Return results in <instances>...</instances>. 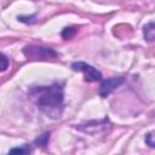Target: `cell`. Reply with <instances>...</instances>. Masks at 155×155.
Returning a JSON list of instances; mask_svg holds the SVG:
<instances>
[{"mask_svg":"<svg viewBox=\"0 0 155 155\" xmlns=\"http://www.w3.org/2000/svg\"><path fill=\"white\" fill-rule=\"evenodd\" d=\"M38 91H39V97H38L39 108L46 114L52 115L53 117H57L61 114L58 109L61 110L63 104L62 87L58 85H52L47 87H41Z\"/></svg>","mask_w":155,"mask_h":155,"instance_id":"cell-1","label":"cell"},{"mask_svg":"<svg viewBox=\"0 0 155 155\" xmlns=\"http://www.w3.org/2000/svg\"><path fill=\"white\" fill-rule=\"evenodd\" d=\"M23 53L29 59H53L58 56L54 50L41 46H27L24 47Z\"/></svg>","mask_w":155,"mask_h":155,"instance_id":"cell-2","label":"cell"},{"mask_svg":"<svg viewBox=\"0 0 155 155\" xmlns=\"http://www.w3.org/2000/svg\"><path fill=\"white\" fill-rule=\"evenodd\" d=\"M71 69L74 71H81L84 74L85 81H87V82H94V81H98L102 79V74L96 68H93L92 65L84 63V62H74L71 64Z\"/></svg>","mask_w":155,"mask_h":155,"instance_id":"cell-3","label":"cell"},{"mask_svg":"<svg viewBox=\"0 0 155 155\" xmlns=\"http://www.w3.org/2000/svg\"><path fill=\"white\" fill-rule=\"evenodd\" d=\"M125 81V79L122 76H119V78H110V79H107L102 82L101 87H99V94L102 97H107L109 96L114 90H116V87H119L120 85H122Z\"/></svg>","mask_w":155,"mask_h":155,"instance_id":"cell-4","label":"cell"},{"mask_svg":"<svg viewBox=\"0 0 155 155\" xmlns=\"http://www.w3.org/2000/svg\"><path fill=\"white\" fill-rule=\"evenodd\" d=\"M144 38L148 41H154L155 38V29H154V23L150 22L144 27Z\"/></svg>","mask_w":155,"mask_h":155,"instance_id":"cell-5","label":"cell"},{"mask_svg":"<svg viewBox=\"0 0 155 155\" xmlns=\"http://www.w3.org/2000/svg\"><path fill=\"white\" fill-rule=\"evenodd\" d=\"M76 31H78V29H76L75 27H67V28H64L63 31H62V38L65 39V40L71 39V38L75 36Z\"/></svg>","mask_w":155,"mask_h":155,"instance_id":"cell-6","label":"cell"},{"mask_svg":"<svg viewBox=\"0 0 155 155\" xmlns=\"http://www.w3.org/2000/svg\"><path fill=\"white\" fill-rule=\"evenodd\" d=\"M7 68H8V58L5 54L0 53V71H5Z\"/></svg>","mask_w":155,"mask_h":155,"instance_id":"cell-7","label":"cell"},{"mask_svg":"<svg viewBox=\"0 0 155 155\" xmlns=\"http://www.w3.org/2000/svg\"><path fill=\"white\" fill-rule=\"evenodd\" d=\"M8 153L10 154H15V153H17V154H28V153H30V149H29L28 145H24L22 148H13Z\"/></svg>","mask_w":155,"mask_h":155,"instance_id":"cell-8","label":"cell"},{"mask_svg":"<svg viewBox=\"0 0 155 155\" xmlns=\"http://www.w3.org/2000/svg\"><path fill=\"white\" fill-rule=\"evenodd\" d=\"M47 138H48V134L46 133V134L41 136L40 138H38V140H36V142H38L39 144H42V145H45V144H46V142H47Z\"/></svg>","mask_w":155,"mask_h":155,"instance_id":"cell-9","label":"cell"},{"mask_svg":"<svg viewBox=\"0 0 155 155\" xmlns=\"http://www.w3.org/2000/svg\"><path fill=\"white\" fill-rule=\"evenodd\" d=\"M151 138H153V134H151V133H148V134L145 136V142H147L150 147H154V142L151 140Z\"/></svg>","mask_w":155,"mask_h":155,"instance_id":"cell-10","label":"cell"}]
</instances>
